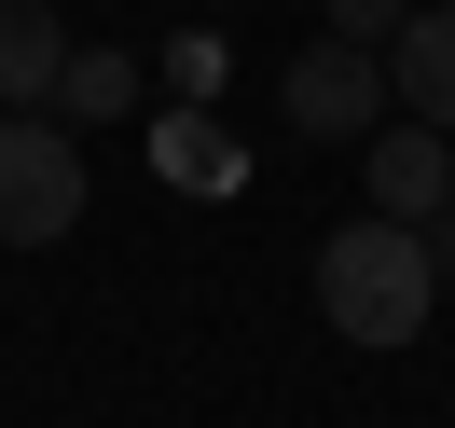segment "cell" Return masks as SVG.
I'll list each match as a JSON object with an SVG mask.
<instances>
[{
	"label": "cell",
	"mask_w": 455,
	"mask_h": 428,
	"mask_svg": "<svg viewBox=\"0 0 455 428\" xmlns=\"http://www.w3.org/2000/svg\"><path fill=\"white\" fill-rule=\"evenodd\" d=\"M56 111H139V56H111V42H69Z\"/></svg>",
	"instance_id": "cell-8"
},
{
	"label": "cell",
	"mask_w": 455,
	"mask_h": 428,
	"mask_svg": "<svg viewBox=\"0 0 455 428\" xmlns=\"http://www.w3.org/2000/svg\"><path fill=\"white\" fill-rule=\"evenodd\" d=\"M359 194H372V222H427V207H455V139L442 125H372L359 139Z\"/></svg>",
	"instance_id": "cell-4"
},
{
	"label": "cell",
	"mask_w": 455,
	"mask_h": 428,
	"mask_svg": "<svg viewBox=\"0 0 455 428\" xmlns=\"http://www.w3.org/2000/svg\"><path fill=\"white\" fill-rule=\"evenodd\" d=\"M414 249H427V277H455V207H427V222H414Z\"/></svg>",
	"instance_id": "cell-10"
},
{
	"label": "cell",
	"mask_w": 455,
	"mask_h": 428,
	"mask_svg": "<svg viewBox=\"0 0 455 428\" xmlns=\"http://www.w3.org/2000/svg\"><path fill=\"white\" fill-rule=\"evenodd\" d=\"M152 166H166L180 194H221V180H235V139L207 111H166V125H152Z\"/></svg>",
	"instance_id": "cell-7"
},
{
	"label": "cell",
	"mask_w": 455,
	"mask_h": 428,
	"mask_svg": "<svg viewBox=\"0 0 455 428\" xmlns=\"http://www.w3.org/2000/svg\"><path fill=\"white\" fill-rule=\"evenodd\" d=\"M427 304H442V277H427V249H414V222H331L317 235V318H331L345 345H414L427 332Z\"/></svg>",
	"instance_id": "cell-1"
},
{
	"label": "cell",
	"mask_w": 455,
	"mask_h": 428,
	"mask_svg": "<svg viewBox=\"0 0 455 428\" xmlns=\"http://www.w3.org/2000/svg\"><path fill=\"white\" fill-rule=\"evenodd\" d=\"M69 222H84V152H69V125L0 111V249H56Z\"/></svg>",
	"instance_id": "cell-3"
},
{
	"label": "cell",
	"mask_w": 455,
	"mask_h": 428,
	"mask_svg": "<svg viewBox=\"0 0 455 428\" xmlns=\"http://www.w3.org/2000/svg\"><path fill=\"white\" fill-rule=\"evenodd\" d=\"M387 97L414 125H442L455 139V0H414V14H400V42H387Z\"/></svg>",
	"instance_id": "cell-5"
},
{
	"label": "cell",
	"mask_w": 455,
	"mask_h": 428,
	"mask_svg": "<svg viewBox=\"0 0 455 428\" xmlns=\"http://www.w3.org/2000/svg\"><path fill=\"white\" fill-rule=\"evenodd\" d=\"M56 84H69L56 0H0V111H56Z\"/></svg>",
	"instance_id": "cell-6"
},
{
	"label": "cell",
	"mask_w": 455,
	"mask_h": 428,
	"mask_svg": "<svg viewBox=\"0 0 455 428\" xmlns=\"http://www.w3.org/2000/svg\"><path fill=\"white\" fill-rule=\"evenodd\" d=\"M276 111H290L304 152H359L400 97H387V56H372V42H304V56L276 69Z\"/></svg>",
	"instance_id": "cell-2"
},
{
	"label": "cell",
	"mask_w": 455,
	"mask_h": 428,
	"mask_svg": "<svg viewBox=\"0 0 455 428\" xmlns=\"http://www.w3.org/2000/svg\"><path fill=\"white\" fill-rule=\"evenodd\" d=\"M400 14H414V0H331V42H372V56H387Z\"/></svg>",
	"instance_id": "cell-9"
}]
</instances>
